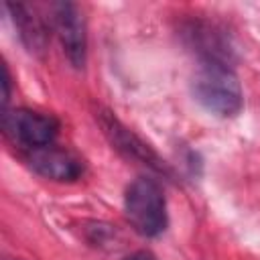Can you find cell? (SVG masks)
<instances>
[{
  "instance_id": "obj_9",
  "label": "cell",
  "mask_w": 260,
  "mask_h": 260,
  "mask_svg": "<svg viewBox=\"0 0 260 260\" xmlns=\"http://www.w3.org/2000/svg\"><path fill=\"white\" fill-rule=\"evenodd\" d=\"M2 87H4V93H2V104H4V110H8V100H10V73H8V67L6 63L2 65Z\"/></svg>"
},
{
  "instance_id": "obj_4",
  "label": "cell",
  "mask_w": 260,
  "mask_h": 260,
  "mask_svg": "<svg viewBox=\"0 0 260 260\" xmlns=\"http://www.w3.org/2000/svg\"><path fill=\"white\" fill-rule=\"evenodd\" d=\"M2 130L12 144L26 152L39 146L53 144L59 134V120L53 114L14 108L2 112Z\"/></svg>"
},
{
  "instance_id": "obj_1",
  "label": "cell",
  "mask_w": 260,
  "mask_h": 260,
  "mask_svg": "<svg viewBox=\"0 0 260 260\" xmlns=\"http://www.w3.org/2000/svg\"><path fill=\"white\" fill-rule=\"evenodd\" d=\"M191 93L195 102L217 118H234L242 112L244 91L234 65L197 63L191 77Z\"/></svg>"
},
{
  "instance_id": "obj_7",
  "label": "cell",
  "mask_w": 260,
  "mask_h": 260,
  "mask_svg": "<svg viewBox=\"0 0 260 260\" xmlns=\"http://www.w3.org/2000/svg\"><path fill=\"white\" fill-rule=\"evenodd\" d=\"M24 160L37 175H41L49 181L71 183L83 175V160L69 148L59 146L55 142L26 150Z\"/></svg>"
},
{
  "instance_id": "obj_6",
  "label": "cell",
  "mask_w": 260,
  "mask_h": 260,
  "mask_svg": "<svg viewBox=\"0 0 260 260\" xmlns=\"http://www.w3.org/2000/svg\"><path fill=\"white\" fill-rule=\"evenodd\" d=\"M51 22L67 61L75 69H83L87 59V28L79 6L73 2H55L51 6Z\"/></svg>"
},
{
  "instance_id": "obj_10",
  "label": "cell",
  "mask_w": 260,
  "mask_h": 260,
  "mask_svg": "<svg viewBox=\"0 0 260 260\" xmlns=\"http://www.w3.org/2000/svg\"><path fill=\"white\" fill-rule=\"evenodd\" d=\"M124 260H156L152 254H148V252H134V254H130V256H126Z\"/></svg>"
},
{
  "instance_id": "obj_2",
  "label": "cell",
  "mask_w": 260,
  "mask_h": 260,
  "mask_svg": "<svg viewBox=\"0 0 260 260\" xmlns=\"http://www.w3.org/2000/svg\"><path fill=\"white\" fill-rule=\"evenodd\" d=\"M124 213L136 234L144 238L160 236L169 225L162 185L152 177H136L124 191Z\"/></svg>"
},
{
  "instance_id": "obj_5",
  "label": "cell",
  "mask_w": 260,
  "mask_h": 260,
  "mask_svg": "<svg viewBox=\"0 0 260 260\" xmlns=\"http://www.w3.org/2000/svg\"><path fill=\"white\" fill-rule=\"evenodd\" d=\"M183 45L197 57V63H225L234 65L236 53L230 37L213 22L207 20H187L181 26Z\"/></svg>"
},
{
  "instance_id": "obj_3",
  "label": "cell",
  "mask_w": 260,
  "mask_h": 260,
  "mask_svg": "<svg viewBox=\"0 0 260 260\" xmlns=\"http://www.w3.org/2000/svg\"><path fill=\"white\" fill-rule=\"evenodd\" d=\"M95 122L100 124L104 136L108 138V142L112 144V148H116L124 158L146 167L148 171H152L154 175L173 181L175 179V171L173 167L150 146L146 144L136 132H132L126 124H122L110 110L98 108L95 110Z\"/></svg>"
},
{
  "instance_id": "obj_8",
  "label": "cell",
  "mask_w": 260,
  "mask_h": 260,
  "mask_svg": "<svg viewBox=\"0 0 260 260\" xmlns=\"http://www.w3.org/2000/svg\"><path fill=\"white\" fill-rule=\"evenodd\" d=\"M4 8L8 10L14 30L24 49L32 55H43L49 45V30L45 20L37 16V12L30 10L26 4H6Z\"/></svg>"
}]
</instances>
